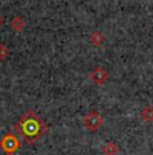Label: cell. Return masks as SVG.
<instances>
[{
    "instance_id": "1",
    "label": "cell",
    "mask_w": 153,
    "mask_h": 155,
    "mask_svg": "<svg viewBox=\"0 0 153 155\" xmlns=\"http://www.w3.org/2000/svg\"><path fill=\"white\" fill-rule=\"evenodd\" d=\"M19 132L24 136L26 140H36L43 132V123L35 115H27L20 120Z\"/></svg>"
},
{
    "instance_id": "2",
    "label": "cell",
    "mask_w": 153,
    "mask_h": 155,
    "mask_svg": "<svg viewBox=\"0 0 153 155\" xmlns=\"http://www.w3.org/2000/svg\"><path fill=\"white\" fill-rule=\"evenodd\" d=\"M85 124H86L89 128H98L99 124H101V117H99V115H97V113H90V115L86 116V119H85Z\"/></svg>"
}]
</instances>
